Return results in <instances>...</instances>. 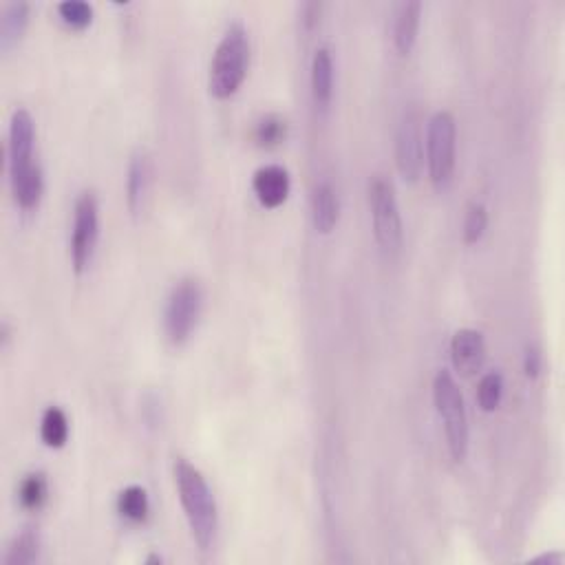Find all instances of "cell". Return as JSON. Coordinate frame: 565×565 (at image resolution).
<instances>
[{
    "mask_svg": "<svg viewBox=\"0 0 565 565\" xmlns=\"http://www.w3.org/2000/svg\"><path fill=\"white\" fill-rule=\"evenodd\" d=\"M47 497H49V484H47L45 473L34 471L20 479L18 501L25 510H40L42 506H45Z\"/></svg>",
    "mask_w": 565,
    "mask_h": 565,
    "instance_id": "19",
    "label": "cell"
},
{
    "mask_svg": "<svg viewBox=\"0 0 565 565\" xmlns=\"http://www.w3.org/2000/svg\"><path fill=\"white\" fill-rule=\"evenodd\" d=\"M396 164L404 181H418L424 168V133L420 117L407 113L396 135Z\"/></svg>",
    "mask_w": 565,
    "mask_h": 565,
    "instance_id": "9",
    "label": "cell"
},
{
    "mask_svg": "<svg viewBox=\"0 0 565 565\" xmlns=\"http://www.w3.org/2000/svg\"><path fill=\"white\" fill-rule=\"evenodd\" d=\"M287 137V120L279 113H268L254 126V142L261 148H276Z\"/></svg>",
    "mask_w": 565,
    "mask_h": 565,
    "instance_id": "21",
    "label": "cell"
},
{
    "mask_svg": "<svg viewBox=\"0 0 565 565\" xmlns=\"http://www.w3.org/2000/svg\"><path fill=\"white\" fill-rule=\"evenodd\" d=\"M451 360L455 371H460L462 376H473V373L482 369L486 360V343L482 332L471 327L457 329L451 338Z\"/></svg>",
    "mask_w": 565,
    "mask_h": 565,
    "instance_id": "10",
    "label": "cell"
},
{
    "mask_svg": "<svg viewBox=\"0 0 565 565\" xmlns=\"http://www.w3.org/2000/svg\"><path fill=\"white\" fill-rule=\"evenodd\" d=\"M146 561H148V563H162L164 559H162V557H157V554H153V557H148Z\"/></svg>",
    "mask_w": 565,
    "mask_h": 565,
    "instance_id": "27",
    "label": "cell"
},
{
    "mask_svg": "<svg viewBox=\"0 0 565 565\" xmlns=\"http://www.w3.org/2000/svg\"><path fill=\"white\" fill-rule=\"evenodd\" d=\"M321 16H323V5L321 3H307V5H303L301 23H303L305 34H312V31L318 25H321Z\"/></svg>",
    "mask_w": 565,
    "mask_h": 565,
    "instance_id": "25",
    "label": "cell"
},
{
    "mask_svg": "<svg viewBox=\"0 0 565 565\" xmlns=\"http://www.w3.org/2000/svg\"><path fill=\"white\" fill-rule=\"evenodd\" d=\"M40 437L49 449H62L69 440V418L60 407H47L40 420Z\"/></svg>",
    "mask_w": 565,
    "mask_h": 565,
    "instance_id": "18",
    "label": "cell"
},
{
    "mask_svg": "<svg viewBox=\"0 0 565 565\" xmlns=\"http://www.w3.org/2000/svg\"><path fill=\"white\" fill-rule=\"evenodd\" d=\"M250 65V40L241 23H232L221 36L210 62L208 87L217 100H228L241 89L248 76Z\"/></svg>",
    "mask_w": 565,
    "mask_h": 565,
    "instance_id": "2",
    "label": "cell"
},
{
    "mask_svg": "<svg viewBox=\"0 0 565 565\" xmlns=\"http://www.w3.org/2000/svg\"><path fill=\"white\" fill-rule=\"evenodd\" d=\"M422 3H400L396 9V20H393V45H396L400 56H409L415 47L420 31Z\"/></svg>",
    "mask_w": 565,
    "mask_h": 565,
    "instance_id": "15",
    "label": "cell"
},
{
    "mask_svg": "<svg viewBox=\"0 0 565 565\" xmlns=\"http://www.w3.org/2000/svg\"><path fill=\"white\" fill-rule=\"evenodd\" d=\"M524 371H526V376L532 378V380H535L541 373V351H539V347H535V345L526 347Z\"/></svg>",
    "mask_w": 565,
    "mask_h": 565,
    "instance_id": "26",
    "label": "cell"
},
{
    "mask_svg": "<svg viewBox=\"0 0 565 565\" xmlns=\"http://www.w3.org/2000/svg\"><path fill=\"white\" fill-rule=\"evenodd\" d=\"M151 179V157H148L144 148H137L129 159V168H126V206H129L133 217H140V212L144 210L148 190H151Z\"/></svg>",
    "mask_w": 565,
    "mask_h": 565,
    "instance_id": "12",
    "label": "cell"
},
{
    "mask_svg": "<svg viewBox=\"0 0 565 565\" xmlns=\"http://www.w3.org/2000/svg\"><path fill=\"white\" fill-rule=\"evenodd\" d=\"M312 102L318 113H327L334 98V58L327 47H318L312 58Z\"/></svg>",
    "mask_w": 565,
    "mask_h": 565,
    "instance_id": "13",
    "label": "cell"
},
{
    "mask_svg": "<svg viewBox=\"0 0 565 565\" xmlns=\"http://www.w3.org/2000/svg\"><path fill=\"white\" fill-rule=\"evenodd\" d=\"M340 219V199L336 188L329 181L316 184L312 195V223L316 232L332 234Z\"/></svg>",
    "mask_w": 565,
    "mask_h": 565,
    "instance_id": "14",
    "label": "cell"
},
{
    "mask_svg": "<svg viewBox=\"0 0 565 565\" xmlns=\"http://www.w3.org/2000/svg\"><path fill=\"white\" fill-rule=\"evenodd\" d=\"M117 513H120L131 524H144L151 515V501H148L146 488L142 486H126L120 495H117Z\"/></svg>",
    "mask_w": 565,
    "mask_h": 565,
    "instance_id": "17",
    "label": "cell"
},
{
    "mask_svg": "<svg viewBox=\"0 0 565 565\" xmlns=\"http://www.w3.org/2000/svg\"><path fill=\"white\" fill-rule=\"evenodd\" d=\"M7 166L12 188L42 175V168L36 162V124L27 109H16L12 113L7 142Z\"/></svg>",
    "mask_w": 565,
    "mask_h": 565,
    "instance_id": "7",
    "label": "cell"
},
{
    "mask_svg": "<svg viewBox=\"0 0 565 565\" xmlns=\"http://www.w3.org/2000/svg\"><path fill=\"white\" fill-rule=\"evenodd\" d=\"M501 398H504V376L499 371H488L477 385V402L482 411L493 413L499 409Z\"/></svg>",
    "mask_w": 565,
    "mask_h": 565,
    "instance_id": "22",
    "label": "cell"
},
{
    "mask_svg": "<svg viewBox=\"0 0 565 565\" xmlns=\"http://www.w3.org/2000/svg\"><path fill=\"white\" fill-rule=\"evenodd\" d=\"M58 14L65 23L73 29H84L91 25L93 20V7L84 0H65L58 5Z\"/></svg>",
    "mask_w": 565,
    "mask_h": 565,
    "instance_id": "24",
    "label": "cell"
},
{
    "mask_svg": "<svg viewBox=\"0 0 565 565\" xmlns=\"http://www.w3.org/2000/svg\"><path fill=\"white\" fill-rule=\"evenodd\" d=\"M173 475L190 535H193L199 550L206 552L215 546L219 532L217 499L212 495V488L208 486L206 477L201 475L199 468L186 460H181V457L175 460Z\"/></svg>",
    "mask_w": 565,
    "mask_h": 565,
    "instance_id": "1",
    "label": "cell"
},
{
    "mask_svg": "<svg viewBox=\"0 0 565 565\" xmlns=\"http://www.w3.org/2000/svg\"><path fill=\"white\" fill-rule=\"evenodd\" d=\"M433 404L444 426V437L449 453L455 462H464L471 442V426H468L466 402L460 387L449 371L442 369L433 378Z\"/></svg>",
    "mask_w": 565,
    "mask_h": 565,
    "instance_id": "3",
    "label": "cell"
},
{
    "mask_svg": "<svg viewBox=\"0 0 565 565\" xmlns=\"http://www.w3.org/2000/svg\"><path fill=\"white\" fill-rule=\"evenodd\" d=\"M29 23V5L27 3H7L0 12V49L9 51L23 38Z\"/></svg>",
    "mask_w": 565,
    "mask_h": 565,
    "instance_id": "16",
    "label": "cell"
},
{
    "mask_svg": "<svg viewBox=\"0 0 565 565\" xmlns=\"http://www.w3.org/2000/svg\"><path fill=\"white\" fill-rule=\"evenodd\" d=\"M369 210L373 223V237H376L378 248L387 257H396L402 250L404 228L400 217V206L391 179L385 175H373L367 186Z\"/></svg>",
    "mask_w": 565,
    "mask_h": 565,
    "instance_id": "4",
    "label": "cell"
},
{
    "mask_svg": "<svg viewBox=\"0 0 565 565\" xmlns=\"http://www.w3.org/2000/svg\"><path fill=\"white\" fill-rule=\"evenodd\" d=\"M204 309V290L197 279H181L170 290L164 307V332L170 345H184L193 336Z\"/></svg>",
    "mask_w": 565,
    "mask_h": 565,
    "instance_id": "6",
    "label": "cell"
},
{
    "mask_svg": "<svg viewBox=\"0 0 565 565\" xmlns=\"http://www.w3.org/2000/svg\"><path fill=\"white\" fill-rule=\"evenodd\" d=\"M40 559V535L36 530H23L14 539L5 557L7 565H31Z\"/></svg>",
    "mask_w": 565,
    "mask_h": 565,
    "instance_id": "20",
    "label": "cell"
},
{
    "mask_svg": "<svg viewBox=\"0 0 565 565\" xmlns=\"http://www.w3.org/2000/svg\"><path fill=\"white\" fill-rule=\"evenodd\" d=\"M100 237V204L93 190H82L73 206L71 263L76 274L87 272Z\"/></svg>",
    "mask_w": 565,
    "mask_h": 565,
    "instance_id": "8",
    "label": "cell"
},
{
    "mask_svg": "<svg viewBox=\"0 0 565 565\" xmlns=\"http://www.w3.org/2000/svg\"><path fill=\"white\" fill-rule=\"evenodd\" d=\"M488 228V210L484 204L479 201H473L471 206L466 208V217H464V241L468 245L477 243L479 239L484 237V232Z\"/></svg>",
    "mask_w": 565,
    "mask_h": 565,
    "instance_id": "23",
    "label": "cell"
},
{
    "mask_svg": "<svg viewBox=\"0 0 565 565\" xmlns=\"http://www.w3.org/2000/svg\"><path fill=\"white\" fill-rule=\"evenodd\" d=\"M292 179L287 168L279 164L261 166L252 177V190L263 208H279L290 197Z\"/></svg>",
    "mask_w": 565,
    "mask_h": 565,
    "instance_id": "11",
    "label": "cell"
},
{
    "mask_svg": "<svg viewBox=\"0 0 565 565\" xmlns=\"http://www.w3.org/2000/svg\"><path fill=\"white\" fill-rule=\"evenodd\" d=\"M426 168L435 188L444 190L451 184L457 164V122L449 111H437L426 122L424 133Z\"/></svg>",
    "mask_w": 565,
    "mask_h": 565,
    "instance_id": "5",
    "label": "cell"
}]
</instances>
